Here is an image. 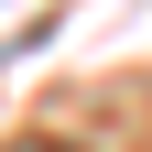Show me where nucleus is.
I'll return each mask as SVG.
<instances>
[{"label":"nucleus","instance_id":"1","mask_svg":"<svg viewBox=\"0 0 152 152\" xmlns=\"http://www.w3.org/2000/svg\"><path fill=\"white\" fill-rule=\"evenodd\" d=\"M33 152H44V141H33Z\"/></svg>","mask_w":152,"mask_h":152}]
</instances>
